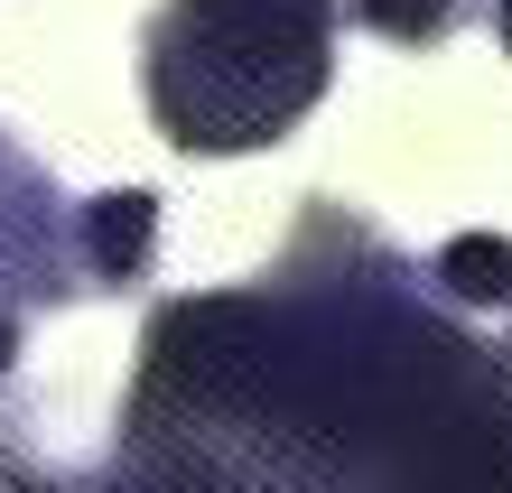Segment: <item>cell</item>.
I'll list each match as a JSON object with an SVG mask.
<instances>
[{"label": "cell", "mask_w": 512, "mask_h": 493, "mask_svg": "<svg viewBox=\"0 0 512 493\" xmlns=\"http://www.w3.org/2000/svg\"><path fill=\"white\" fill-rule=\"evenodd\" d=\"M19 326H28V317H10V307H0V382L19 373Z\"/></svg>", "instance_id": "9c48e42d"}, {"label": "cell", "mask_w": 512, "mask_h": 493, "mask_svg": "<svg viewBox=\"0 0 512 493\" xmlns=\"http://www.w3.org/2000/svg\"><path fill=\"white\" fill-rule=\"evenodd\" d=\"M75 493H280V484L233 447L177 438V428H112V456L75 475Z\"/></svg>", "instance_id": "277c9868"}, {"label": "cell", "mask_w": 512, "mask_h": 493, "mask_svg": "<svg viewBox=\"0 0 512 493\" xmlns=\"http://www.w3.org/2000/svg\"><path fill=\"white\" fill-rule=\"evenodd\" d=\"M494 38H503V56H512V0H494Z\"/></svg>", "instance_id": "30bf717a"}, {"label": "cell", "mask_w": 512, "mask_h": 493, "mask_svg": "<svg viewBox=\"0 0 512 493\" xmlns=\"http://www.w3.org/2000/svg\"><path fill=\"white\" fill-rule=\"evenodd\" d=\"M0 493H75V475L38 466V456L19 447V428H0Z\"/></svg>", "instance_id": "ba28073f"}, {"label": "cell", "mask_w": 512, "mask_h": 493, "mask_svg": "<svg viewBox=\"0 0 512 493\" xmlns=\"http://www.w3.org/2000/svg\"><path fill=\"white\" fill-rule=\"evenodd\" d=\"M122 428L233 447L280 493H512V345L373 214L308 196L252 280L149 307Z\"/></svg>", "instance_id": "6da1fadb"}, {"label": "cell", "mask_w": 512, "mask_h": 493, "mask_svg": "<svg viewBox=\"0 0 512 493\" xmlns=\"http://www.w3.org/2000/svg\"><path fill=\"white\" fill-rule=\"evenodd\" d=\"M345 0H159L140 28V103L177 159L280 149L336 84Z\"/></svg>", "instance_id": "7a4b0ae2"}, {"label": "cell", "mask_w": 512, "mask_h": 493, "mask_svg": "<svg viewBox=\"0 0 512 493\" xmlns=\"http://www.w3.org/2000/svg\"><path fill=\"white\" fill-rule=\"evenodd\" d=\"M475 0H345V19L354 28H373V38L391 47H438V38H457Z\"/></svg>", "instance_id": "52a82bcc"}, {"label": "cell", "mask_w": 512, "mask_h": 493, "mask_svg": "<svg viewBox=\"0 0 512 493\" xmlns=\"http://www.w3.org/2000/svg\"><path fill=\"white\" fill-rule=\"evenodd\" d=\"M84 289V205L56 196V177L0 131V307L38 317V307H75Z\"/></svg>", "instance_id": "3957f363"}, {"label": "cell", "mask_w": 512, "mask_h": 493, "mask_svg": "<svg viewBox=\"0 0 512 493\" xmlns=\"http://www.w3.org/2000/svg\"><path fill=\"white\" fill-rule=\"evenodd\" d=\"M149 261H159V196H149V187L84 196V289L122 298V289L149 280Z\"/></svg>", "instance_id": "5b68a950"}, {"label": "cell", "mask_w": 512, "mask_h": 493, "mask_svg": "<svg viewBox=\"0 0 512 493\" xmlns=\"http://www.w3.org/2000/svg\"><path fill=\"white\" fill-rule=\"evenodd\" d=\"M429 280L457 298L466 317H475V307H512V242L503 233H457V242H438Z\"/></svg>", "instance_id": "8992f818"}]
</instances>
